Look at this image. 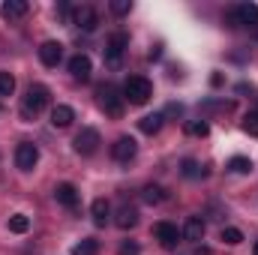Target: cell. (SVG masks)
Segmentation results:
<instances>
[{"label": "cell", "mask_w": 258, "mask_h": 255, "mask_svg": "<svg viewBox=\"0 0 258 255\" xmlns=\"http://www.w3.org/2000/svg\"><path fill=\"white\" fill-rule=\"evenodd\" d=\"M153 234H156V240H159L165 249H174V246L180 243V231H177L174 222H156V225H153Z\"/></svg>", "instance_id": "8"}, {"label": "cell", "mask_w": 258, "mask_h": 255, "mask_svg": "<svg viewBox=\"0 0 258 255\" xmlns=\"http://www.w3.org/2000/svg\"><path fill=\"white\" fill-rule=\"evenodd\" d=\"M192 255H210V249H207L204 243H198V246H195V249H192Z\"/></svg>", "instance_id": "31"}, {"label": "cell", "mask_w": 258, "mask_h": 255, "mask_svg": "<svg viewBox=\"0 0 258 255\" xmlns=\"http://www.w3.org/2000/svg\"><path fill=\"white\" fill-rule=\"evenodd\" d=\"M222 240H225L228 246H237V243H243V231L228 225V228H222Z\"/></svg>", "instance_id": "27"}, {"label": "cell", "mask_w": 258, "mask_h": 255, "mask_svg": "<svg viewBox=\"0 0 258 255\" xmlns=\"http://www.w3.org/2000/svg\"><path fill=\"white\" fill-rule=\"evenodd\" d=\"M90 72H93V63H90L87 54H75V57H69V75H72L75 81H90Z\"/></svg>", "instance_id": "11"}, {"label": "cell", "mask_w": 258, "mask_h": 255, "mask_svg": "<svg viewBox=\"0 0 258 255\" xmlns=\"http://www.w3.org/2000/svg\"><path fill=\"white\" fill-rule=\"evenodd\" d=\"M129 48V36L123 30H114L111 36H108V42H105V63L108 66H120L123 60V54H126Z\"/></svg>", "instance_id": "5"}, {"label": "cell", "mask_w": 258, "mask_h": 255, "mask_svg": "<svg viewBox=\"0 0 258 255\" xmlns=\"http://www.w3.org/2000/svg\"><path fill=\"white\" fill-rule=\"evenodd\" d=\"M132 9V0H111V12L114 15H129Z\"/></svg>", "instance_id": "29"}, {"label": "cell", "mask_w": 258, "mask_h": 255, "mask_svg": "<svg viewBox=\"0 0 258 255\" xmlns=\"http://www.w3.org/2000/svg\"><path fill=\"white\" fill-rule=\"evenodd\" d=\"M252 255H258V240H255V246H252Z\"/></svg>", "instance_id": "33"}, {"label": "cell", "mask_w": 258, "mask_h": 255, "mask_svg": "<svg viewBox=\"0 0 258 255\" xmlns=\"http://www.w3.org/2000/svg\"><path fill=\"white\" fill-rule=\"evenodd\" d=\"M12 90H15V78H12V72L0 69V96H12Z\"/></svg>", "instance_id": "26"}, {"label": "cell", "mask_w": 258, "mask_h": 255, "mask_svg": "<svg viewBox=\"0 0 258 255\" xmlns=\"http://www.w3.org/2000/svg\"><path fill=\"white\" fill-rule=\"evenodd\" d=\"M117 255H141V246H138L135 240H123L120 249H117Z\"/></svg>", "instance_id": "30"}, {"label": "cell", "mask_w": 258, "mask_h": 255, "mask_svg": "<svg viewBox=\"0 0 258 255\" xmlns=\"http://www.w3.org/2000/svg\"><path fill=\"white\" fill-rule=\"evenodd\" d=\"M150 96H153V84H150L147 78L132 75V78L123 81V99H126L129 105H144Z\"/></svg>", "instance_id": "2"}, {"label": "cell", "mask_w": 258, "mask_h": 255, "mask_svg": "<svg viewBox=\"0 0 258 255\" xmlns=\"http://www.w3.org/2000/svg\"><path fill=\"white\" fill-rule=\"evenodd\" d=\"M72 24H78L81 30H96V24H99V15H96V9L93 6H78L75 9V15H72Z\"/></svg>", "instance_id": "12"}, {"label": "cell", "mask_w": 258, "mask_h": 255, "mask_svg": "<svg viewBox=\"0 0 258 255\" xmlns=\"http://www.w3.org/2000/svg\"><path fill=\"white\" fill-rule=\"evenodd\" d=\"M228 27H258V6L255 3H237L225 15Z\"/></svg>", "instance_id": "3"}, {"label": "cell", "mask_w": 258, "mask_h": 255, "mask_svg": "<svg viewBox=\"0 0 258 255\" xmlns=\"http://www.w3.org/2000/svg\"><path fill=\"white\" fill-rule=\"evenodd\" d=\"M225 168H228L231 174H249V171H252V159H249V156H231Z\"/></svg>", "instance_id": "20"}, {"label": "cell", "mask_w": 258, "mask_h": 255, "mask_svg": "<svg viewBox=\"0 0 258 255\" xmlns=\"http://www.w3.org/2000/svg\"><path fill=\"white\" fill-rule=\"evenodd\" d=\"M75 153H81V156H93L96 150H99V144H102V138H99V129L93 126H84L78 135H75Z\"/></svg>", "instance_id": "6"}, {"label": "cell", "mask_w": 258, "mask_h": 255, "mask_svg": "<svg viewBox=\"0 0 258 255\" xmlns=\"http://www.w3.org/2000/svg\"><path fill=\"white\" fill-rule=\"evenodd\" d=\"M141 198H144L147 204H159V201H165V189H162L159 183H147V186L141 189Z\"/></svg>", "instance_id": "23"}, {"label": "cell", "mask_w": 258, "mask_h": 255, "mask_svg": "<svg viewBox=\"0 0 258 255\" xmlns=\"http://www.w3.org/2000/svg\"><path fill=\"white\" fill-rule=\"evenodd\" d=\"M180 174H183L186 180H198V177H204L207 171H204L195 159H183V162H180Z\"/></svg>", "instance_id": "22"}, {"label": "cell", "mask_w": 258, "mask_h": 255, "mask_svg": "<svg viewBox=\"0 0 258 255\" xmlns=\"http://www.w3.org/2000/svg\"><path fill=\"white\" fill-rule=\"evenodd\" d=\"M27 9H30V6H27V0H6L0 12H3V18H6V21H12V18H24V15H27Z\"/></svg>", "instance_id": "19"}, {"label": "cell", "mask_w": 258, "mask_h": 255, "mask_svg": "<svg viewBox=\"0 0 258 255\" xmlns=\"http://www.w3.org/2000/svg\"><path fill=\"white\" fill-rule=\"evenodd\" d=\"M39 60H42V66L54 69V66L63 60V45H60V42H54V39L42 42V45H39Z\"/></svg>", "instance_id": "10"}, {"label": "cell", "mask_w": 258, "mask_h": 255, "mask_svg": "<svg viewBox=\"0 0 258 255\" xmlns=\"http://www.w3.org/2000/svg\"><path fill=\"white\" fill-rule=\"evenodd\" d=\"M54 198H57V204H63L66 210H75L78 207V189L72 183H57L54 186Z\"/></svg>", "instance_id": "13"}, {"label": "cell", "mask_w": 258, "mask_h": 255, "mask_svg": "<svg viewBox=\"0 0 258 255\" xmlns=\"http://www.w3.org/2000/svg\"><path fill=\"white\" fill-rule=\"evenodd\" d=\"M255 39H258V27H255Z\"/></svg>", "instance_id": "34"}, {"label": "cell", "mask_w": 258, "mask_h": 255, "mask_svg": "<svg viewBox=\"0 0 258 255\" xmlns=\"http://www.w3.org/2000/svg\"><path fill=\"white\" fill-rule=\"evenodd\" d=\"M159 57H162V48H159V45H156V48H153V51H150V60H159Z\"/></svg>", "instance_id": "32"}, {"label": "cell", "mask_w": 258, "mask_h": 255, "mask_svg": "<svg viewBox=\"0 0 258 255\" xmlns=\"http://www.w3.org/2000/svg\"><path fill=\"white\" fill-rule=\"evenodd\" d=\"M114 225L123 228V231L135 228V225H138V210H135L132 204H120V210H117V216H114Z\"/></svg>", "instance_id": "15"}, {"label": "cell", "mask_w": 258, "mask_h": 255, "mask_svg": "<svg viewBox=\"0 0 258 255\" xmlns=\"http://www.w3.org/2000/svg\"><path fill=\"white\" fill-rule=\"evenodd\" d=\"M72 120H75V108H69V105H54L51 108V126L54 129L72 126Z\"/></svg>", "instance_id": "17"}, {"label": "cell", "mask_w": 258, "mask_h": 255, "mask_svg": "<svg viewBox=\"0 0 258 255\" xmlns=\"http://www.w3.org/2000/svg\"><path fill=\"white\" fill-rule=\"evenodd\" d=\"M243 132H249V135L258 138V111H249V114L243 117Z\"/></svg>", "instance_id": "28"}, {"label": "cell", "mask_w": 258, "mask_h": 255, "mask_svg": "<svg viewBox=\"0 0 258 255\" xmlns=\"http://www.w3.org/2000/svg\"><path fill=\"white\" fill-rule=\"evenodd\" d=\"M186 135H195V138H204L207 132H210V123L207 120H186Z\"/></svg>", "instance_id": "25"}, {"label": "cell", "mask_w": 258, "mask_h": 255, "mask_svg": "<svg viewBox=\"0 0 258 255\" xmlns=\"http://www.w3.org/2000/svg\"><path fill=\"white\" fill-rule=\"evenodd\" d=\"M123 90H117L114 84H102L99 87V105L105 108V114H111V117H120L123 114Z\"/></svg>", "instance_id": "4"}, {"label": "cell", "mask_w": 258, "mask_h": 255, "mask_svg": "<svg viewBox=\"0 0 258 255\" xmlns=\"http://www.w3.org/2000/svg\"><path fill=\"white\" fill-rule=\"evenodd\" d=\"M48 99H51V90L45 87V84H30L27 90H24V96H21V114L30 120V117H36L45 105H48Z\"/></svg>", "instance_id": "1"}, {"label": "cell", "mask_w": 258, "mask_h": 255, "mask_svg": "<svg viewBox=\"0 0 258 255\" xmlns=\"http://www.w3.org/2000/svg\"><path fill=\"white\" fill-rule=\"evenodd\" d=\"M204 231H207V225H204L201 216H189L186 225H183V237L192 240V243H201V240H204Z\"/></svg>", "instance_id": "16"}, {"label": "cell", "mask_w": 258, "mask_h": 255, "mask_svg": "<svg viewBox=\"0 0 258 255\" xmlns=\"http://www.w3.org/2000/svg\"><path fill=\"white\" fill-rule=\"evenodd\" d=\"M90 216H93V225L105 228V225H108V219H111V204H108L105 198H96V201L90 204Z\"/></svg>", "instance_id": "14"}, {"label": "cell", "mask_w": 258, "mask_h": 255, "mask_svg": "<svg viewBox=\"0 0 258 255\" xmlns=\"http://www.w3.org/2000/svg\"><path fill=\"white\" fill-rule=\"evenodd\" d=\"M135 153H138V144H135L132 135H120V138L111 144V156H114L117 162H129V159H135Z\"/></svg>", "instance_id": "9"}, {"label": "cell", "mask_w": 258, "mask_h": 255, "mask_svg": "<svg viewBox=\"0 0 258 255\" xmlns=\"http://www.w3.org/2000/svg\"><path fill=\"white\" fill-rule=\"evenodd\" d=\"M9 231H12V234H27V231H30V216L12 213V216H9Z\"/></svg>", "instance_id": "21"}, {"label": "cell", "mask_w": 258, "mask_h": 255, "mask_svg": "<svg viewBox=\"0 0 258 255\" xmlns=\"http://www.w3.org/2000/svg\"><path fill=\"white\" fill-rule=\"evenodd\" d=\"M162 123H165V114H162V111H153V114H144V117L138 120V129H141L144 135H156V132L162 129Z\"/></svg>", "instance_id": "18"}, {"label": "cell", "mask_w": 258, "mask_h": 255, "mask_svg": "<svg viewBox=\"0 0 258 255\" xmlns=\"http://www.w3.org/2000/svg\"><path fill=\"white\" fill-rule=\"evenodd\" d=\"M72 255H99V240L96 237H84L81 243L72 246Z\"/></svg>", "instance_id": "24"}, {"label": "cell", "mask_w": 258, "mask_h": 255, "mask_svg": "<svg viewBox=\"0 0 258 255\" xmlns=\"http://www.w3.org/2000/svg\"><path fill=\"white\" fill-rule=\"evenodd\" d=\"M36 162H39V150H36V144L21 141V144L15 147V165H18L21 171H33Z\"/></svg>", "instance_id": "7"}]
</instances>
